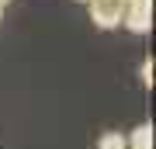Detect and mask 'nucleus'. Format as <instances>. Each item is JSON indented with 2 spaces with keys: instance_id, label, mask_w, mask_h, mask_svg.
I'll return each instance as SVG.
<instances>
[{
  "instance_id": "3",
  "label": "nucleus",
  "mask_w": 156,
  "mask_h": 149,
  "mask_svg": "<svg viewBox=\"0 0 156 149\" xmlns=\"http://www.w3.org/2000/svg\"><path fill=\"white\" fill-rule=\"evenodd\" d=\"M125 142H128V149H153V125H139Z\"/></svg>"
},
{
  "instance_id": "7",
  "label": "nucleus",
  "mask_w": 156,
  "mask_h": 149,
  "mask_svg": "<svg viewBox=\"0 0 156 149\" xmlns=\"http://www.w3.org/2000/svg\"><path fill=\"white\" fill-rule=\"evenodd\" d=\"M0 17H4V7H0Z\"/></svg>"
},
{
  "instance_id": "5",
  "label": "nucleus",
  "mask_w": 156,
  "mask_h": 149,
  "mask_svg": "<svg viewBox=\"0 0 156 149\" xmlns=\"http://www.w3.org/2000/svg\"><path fill=\"white\" fill-rule=\"evenodd\" d=\"M142 83H146V87H153V59L142 62Z\"/></svg>"
},
{
  "instance_id": "4",
  "label": "nucleus",
  "mask_w": 156,
  "mask_h": 149,
  "mask_svg": "<svg viewBox=\"0 0 156 149\" xmlns=\"http://www.w3.org/2000/svg\"><path fill=\"white\" fill-rule=\"evenodd\" d=\"M97 149H128V142H125L122 132H104L101 142H97Z\"/></svg>"
},
{
  "instance_id": "2",
  "label": "nucleus",
  "mask_w": 156,
  "mask_h": 149,
  "mask_svg": "<svg viewBox=\"0 0 156 149\" xmlns=\"http://www.w3.org/2000/svg\"><path fill=\"white\" fill-rule=\"evenodd\" d=\"M90 4V21L97 28H118L122 24V14H125V0H87Z\"/></svg>"
},
{
  "instance_id": "1",
  "label": "nucleus",
  "mask_w": 156,
  "mask_h": 149,
  "mask_svg": "<svg viewBox=\"0 0 156 149\" xmlns=\"http://www.w3.org/2000/svg\"><path fill=\"white\" fill-rule=\"evenodd\" d=\"M122 24L135 35H146L153 28V0H125Z\"/></svg>"
},
{
  "instance_id": "6",
  "label": "nucleus",
  "mask_w": 156,
  "mask_h": 149,
  "mask_svg": "<svg viewBox=\"0 0 156 149\" xmlns=\"http://www.w3.org/2000/svg\"><path fill=\"white\" fill-rule=\"evenodd\" d=\"M7 4H11V0H0V7H7Z\"/></svg>"
}]
</instances>
